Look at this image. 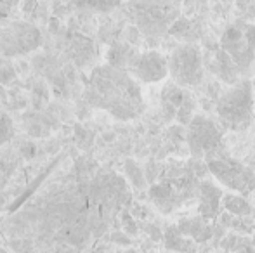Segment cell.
Returning a JSON list of instances; mask_svg holds the SVG:
<instances>
[{"mask_svg":"<svg viewBox=\"0 0 255 253\" xmlns=\"http://www.w3.org/2000/svg\"><path fill=\"white\" fill-rule=\"evenodd\" d=\"M42 45V33L35 24L12 21L0 30V56L14 58L37 51Z\"/></svg>","mask_w":255,"mask_h":253,"instance_id":"6","label":"cell"},{"mask_svg":"<svg viewBox=\"0 0 255 253\" xmlns=\"http://www.w3.org/2000/svg\"><path fill=\"white\" fill-rule=\"evenodd\" d=\"M207 167L212 177L235 194L249 196L255 192V172L245 163L217 153L207 158Z\"/></svg>","mask_w":255,"mask_h":253,"instance_id":"4","label":"cell"},{"mask_svg":"<svg viewBox=\"0 0 255 253\" xmlns=\"http://www.w3.org/2000/svg\"><path fill=\"white\" fill-rule=\"evenodd\" d=\"M254 92H255V78H254Z\"/></svg>","mask_w":255,"mask_h":253,"instance_id":"23","label":"cell"},{"mask_svg":"<svg viewBox=\"0 0 255 253\" xmlns=\"http://www.w3.org/2000/svg\"><path fill=\"white\" fill-rule=\"evenodd\" d=\"M84 97L92 108L108 111L122 122H130L144 111V97L137 80L128 71L110 64L94 68Z\"/></svg>","mask_w":255,"mask_h":253,"instance_id":"1","label":"cell"},{"mask_svg":"<svg viewBox=\"0 0 255 253\" xmlns=\"http://www.w3.org/2000/svg\"><path fill=\"white\" fill-rule=\"evenodd\" d=\"M177 229L181 231L182 236H189L196 241H207L212 236V227L205 222V219H188L181 220V224L177 226Z\"/></svg>","mask_w":255,"mask_h":253,"instance_id":"11","label":"cell"},{"mask_svg":"<svg viewBox=\"0 0 255 253\" xmlns=\"http://www.w3.org/2000/svg\"><path fill=\"white\" fill-rule=\"evenodd\" d=\"M222 194L221 187L212 180H202L198 182V199H200V215L205 220L215 219L219 215V210L222 206Z\"/></svg>","mask_w":255,"mask_h":253,"instance_id":"9","label":"cell"},{"mask_svg":"<svg viewBox=\"0 0 255 253\" xmlns=\"http://www.w3.org/2000/svg\"><path fill=\"white\" fill-rule=\"evenodd\" d=\"M94 54H96V49L89 38L82 37V35H77V37L71 40L70 56L78 66H85V64L94 58Z\"/></svg>","mask_w":255,"mask_h":253,"instance_id":"12","label":"cell"},{"mask_svg":"<svg viewBox=\"0 0 255 253\" xmlns=\"http://www.w3.org/2000/svg\"><path fill=\"white\" fill-rule=\"evenodd\" d=\"M137 56H139V52L135 51L130 44H127V42H115V44H111V47L108 49L106 64L117 68V70H124L130 73Z\"/></svg>","mask_w":255,"mask_h":253,"instance_id":"10","label":"cell"},{"mask_svg":"<svg viewBox=\"0 0 255 253\" xmlns=\"http://www.w3.org/2000/svg\"><path fill=\"white\" fill-rule=\"evenodd\" d=\"M130 75L142 84H156L168 77V59L158 51L141 52L135 59Z\"/></svg>","mask_w":255,"mask_h":253,"instance_id":"8","label":"cell"},{"mask_svg":"<svg viewBox=\"0 0 255 253\" xmlns=\"http://www.w3.org/2000/svg\"><path fill=\"white\" fill-rule=\"evenodd\" d=\"M26 130L30 135H35V137H42V135H47L49 132L44 130L45 122L44 118H42L40 115H37V113H30V115H26Z\"/></svg>","mask_w":255,"mask_h":253,"instance_id":"17","label":"cell"},{"mask_svg":"<svg viewBox=\"0 0 255 253\" xmlns=\"http://www.w3.org/2000/svg\"><path fill=\"white\" fill-rule=\"evenodd\" d=\"M117 243H125V245H128V240L127 238H124V234H115V238H113Z\"/></svg>","mask_w":255,"mask_h":253,"instance_id":"20","label":"cell"},{"mask_svg":"<svg viewBox=\"0 0 255 253\" xmlns=\"http://www.w3.org/2000/svg\"><path fill=\"white\" fill-rule=\"evenodd\" d=\"M87 224L92 236H101L117 213L130 201V189L124 177L113 170H101L84 186Z\"/></svg>","mask_w":255,"mask_h":253,"instance_id":"2","label":"cell"},{"mask_svg":"<svg viewBox=\"0 0 255 253\" xmlns=\"http://www.w3.org/2000/svg\"><path fill=\"white\" fill-rule=\"evenodd\" d=\"M0 253H9L7 250H3V248H0Z\"/></svg>","mask_w":255,"mask_h":253,"instance_id":"22","label":"cell"},{"mask_svg":"<svg viewBox=\"0 0 255 253\" xmlns=\"http://www.w3.org/2000/svg\"><path fill=\"white\" fill-rule=\"evenodd\" d=\"M247 42H249V45L252 47V51H255V28L247 33Z\"/></svg>","mask_w":255,"mask_h":253,"instance_id":"19","label":"cell"},{"mask_svg":"<svg viewBox=\"0 0 255 253\" xmlns=\"http://www.w3.org/2000/svg\"><path fill=\"white\" fill-rule=\"evenodd\" d=\"M222 206L226 208L228 213H233L236 217H247L254 212V205H250L249 199L245 196L235 194V192H229L224 194L222 198Z\"/></svg>","mask_w":255,"mask_h":253,"instance_id":"13","label":"cell"},{"mask_svg":"<svg viewBox=\"0 0 255 253\" xmlns=\"http://www.w3.org/2000/svg\"><path fill=\"white\" fill-rule=\"evenodd\" d=\"M125 173H127V179L130 180V184L135 187V189H141V187L146 186V179H144V173H142V169L134 162V160H127V162H125Z\"/></svg>","mask_w":255,"mask_h":253,"instance_id":"16","label":"cell"},{"mask_svg":"<svg viewBox=\"0 0 255 253\" xmlns=\"http://www.w3.org/2000/svg\"><path fill=\"white\" fill-rule=\"evenodd\" d=\"M188 144L195 156L210 158L221 148V130L207 116H193L188 128Z\"/></svg>","mask_w":255,"mask_h":253,"instance_id":"7","label":"cell"},{"mask_svg":"<svg viewBox=\"0 0 255 253\" xmlns=\"http://www.w3.org/2000/svg\"><path fill=\"white\" fill-rule=\"evenodd\" d=\"M14 135V123L10 120L9 115L0 113V146L5 144L7 141H10Z\"/></svg>","mask_w":255,"mask_h":253,"instance_id":"18","label":"cell"},{"mask_svg":"<svg viewBox=\"0 0 255 253\" xmlns=\"http://www.w3.org/2000/svg\"><path fill=\"white\" fill-rule=\"evenodd\" d=\"M149 196H151L153 203L161 210V212H168V210L174 208L175 196L177 194H174V191H172L170 186H167V184H160V186L151 187Z\"/></svg>","mask_w":255,"mask_h":253,"instance_id":"14","label":"cell"},{"mask_svg":"<svg viewBox=\"0 0 255 253\" xmlns=\"http://www.w3.org/2000/svg\"><path fill=\"white\" fill-rule=\"evenodd\" d=\"M163 241L168 250H174V252H191L193 250V243L186 236H182L177 227H170V229L165 231Z\"/></svg>","mask_w":255,"mask_h":253,"instance_id":"15","label":"cell"},{"mask_svg":"<svg viewBox=\"0 0 255 253\" xmlns=\"http://www.w3.org/2000/svg\"><path fill=\"white\" fill-rule=\"evenodd\" d=\"M54 253H82V252L75 250V248H68V250H57V252H54Z\"/></svg>","mask_w":255,"mask_h":253,"instance_id":"21","label":"cell"},{"mask_svg":"<svg viewBox=\"0 0 255 253\" xmlns=\"http://www.w3.org/2000/svg\"><path fill=\"white\" fill-rule=\"evenodd\" d=\"M203 253H212V252H203Z\"/></svg>","mask_w":255,"mask_h":253,"instance_id":"24","label":"cell"},{"mask_svg":"<svg viewBox=\"0 0 255 253\" xmlns=\"http://www.w3.org/2000/svg\"><path fill=\"white\" fill-rule=\"evenodd\" d=\"M168 75L175 85L182 88L196 87L203 80L202 52L196 45L182 44L172 51L168 58Z\"/></svg>","mask_w":255,"mask_h":253,"instance_id":"5","label":"cell"},{"mask_svg":"<svg viewBox=\"0 0 255 253\" xmlns=\"http://www.w3.org/2000/svg\"><path fill=\"white\" fill-rule=\"evenodd\" d=\"M217 115L229 130H245L255 120L254 82H235L217 101Z\"/></svg>","mask_w":255,"mask_h":253,"instance_id":"3","label":"cell"}]
</instances>
